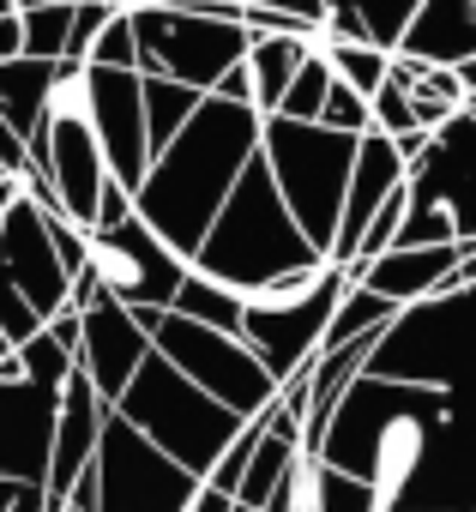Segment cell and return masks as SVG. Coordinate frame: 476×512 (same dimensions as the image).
<instances>
[{
	"instance_id": "obj_27",
	"label": "cell",
	"mask_w": 476,
	"mask_h": 512,
	"mask_svg": "<svg viewBox=\"0 0 476 512\" xmlns=\"http://www.w3.org/2000/svg\"><path fill=\"white\" fill-rule=\"evenodd\" d=\"M314 512H380V494L368 482H356L350 470L314 464Z\"/></svg>"
},
{
	"instance_id": "obj_1",
	"label": "cell",
	"mask_w": 476,
	"mask_h": 512,
	"mask_svg": "<svg viewBox=\"0 0 476 512\" xmlns=\"http://www.w3.org/2000/svg\"><path fill=\"white\" fill-rule=\"evenodd\" d=\"M368 374L446 398V440L404 512H476V290L398 314Z\"/></svg>"
},
{
	"instance_id": "obj_3",
	"label": "cell",
	"mask_w": 476,
	"mask_h": 512,
	"mask_svg": "<svg viewBox=\"0 0 476 512\" xmlns=\"http://www.w3.org/2000/svg\"><path fill=\"white\" fill-rule=\"evenodd\" d=\"M440 440H446V398L440 392L362 374L326 428L320 464L368 482L380 494V512H404L428 458L440 452Z\"/></svg>"
},
{
	"instance_id": "obj_15",
	"label": "cell",
	"mask_w": 476,
	"mask_h": 512,
	"mask_svg": "<svg viewBox=\"0 0 476 512\" xmlns=\"http://www.w3.org/2000/svg\"><path fill=\"white\" fill-rule=\"evenodd\" d=\"M55 428H61V392H43L31 380H0V482L49 488Z\"/></svg>"
},
{
	"instance_id": "obj_5",
	"label": "cell",
	"mask_w": 476,
	"mask_h": 512,
	"mask_svg": "<svg viewBox=\"0 0 476 512\" xmlns=\"http://www.w3.org/2000/svg\"><path fill=\"white\" fill-rule=\"evenodd\" d=\"M115 416L127 422V428H139L163 458H175L187 476H211L217 464H223V452L242 440V416L235 410H223L217 398H205L187 374H175L157 350H151V362L139 368V380L127 386V398L115 404Z\"/></svg>"
},
{
	"instance_id": "obj_33",
	"label": "cell",
	"mask_w": 476,
	"mask_h": 512,
	"mask_svg": "<svg viewBox=\"0 0 476 512\" xmlns=\"http://www.w3.org/2000/svg\"><path fill=\"white\" fill-rule=\"evenodd\" d=\"M115 0H85V7L73 13V43H67V61H79V67H91V49H97V37L115 25Z\"/></svg>"
},
{
	"instance_id": "obj_25",
	"label": "cell",
	"mask_w": 476,
	"mask_h": 512,
	"mask_svg": "<svg viewBox=\"0 0 476 512\" xmlns=\"http://www.w3.org/2000/svg\"><path fill=\"white\" fill-rule=\"evenodd\" d=\"M175 314L193 320V326H211V332L242 338V296H235L229 284H217V278H205V272H187V284L175 296Z\"/></svg>"
},
{
	"instance_id": "obj_37",
	"label": "cell",
	"mask_w": 476,
	"mask_h": 512,
	"mask_svg": "<svg viewBox=\"0 0 476 512\" xmlns=\"http://www.w3.org/2000/svg\"><path fill=\"white\" fill-rule=\"evenodd\" d=\"M19 199H25V193H19V181H0V217H7Z\"/></svg>"
},
{
	"instance_id": "obj_28",
	"label": "cell",
	"mask_w": 476,
	"mask_h": 512,
	"mask_svg": "<svg viewBox=\"0 0 476 512\" xmlns=\"http://www.w3.org/2000/svg\"><path fill=\"white\" fill-rule=\"evenodd\" d=\"M332 67H326V55H314L302 73H296V85H290V97H284V121H302V127H320V115H326V97H332Z\"/></svg>"
},
{
	"instance_id": "obj_21",
	"label": "cell",
	"mask_w": 476,
	"mask_h": 512,
	"mask_svg": "<svg viewBox=\"0 0 476 512\" xmlns=\"http://www.w3.org/2000/svg\"><path fill=\"white\" fill-rule=\"evenodd\" d=\"M308 61H314V37H254L248 73H254V109L266 121L284 115V97H290V85Z\"/></svg>"
},
{
	"instance_id": "obj_23",
	"label": "cell",
	"mask_w": 476,
	"mask_h": 512,
	"mask_svg": "<svg viewBox=\"0 0 476 512\" xmlns=\"http://www.w3.org/2000/svg\"><path fill=\"white\" fill-rule=\"evenodd\" d=\"M145 79V73H139ZM205 109V97L199 91H187V85H175V79H145V121H151V157L157 151H169L187 127H193V115Z\"/></svg>"
},
{
	"instance_id": "obj_12",
	"label": "cell",
	"mask_w": 476,
	"mask_h": 512,
	"mask_svg": "<svg viewBox=\"0 0 476 512\" xmlns=\"http://www.w3.org/2000/svg\"><path fill=\"white\" fill-rule=\"evenodd\" d=\"M97 488H103V512H187L199 494V476L163 458L121 416H109V434L97 452Z\"/></svg>"
},
{
	"instance_id": "obj_18",
	"label": "cell",
	"mask_w": 476,
	"mask_h": 512,
	"mask_svg": "<svg viewBox=\"0 0 476 512\" xmlns=\"http://www.w3.org/2000/svg\"><path fill=\"white\" fill-rule=\"evenodd\" d=\"M145 362H151V332L139 326V314H127L121 302H97V308L85 314V350H79V368L91 374V386L103 392L109 410L127 398V386L139 380Z\"/></svg>"
},
{
	"instance_id": "obj_20",
	"label": "cell",
	"mask_w": 476,
	"mask_h": 512,
	"mask_svg": "<svg viewBox=\"0 0 476 512\" xmlns=\"http://www.w3.org/2000/svg\"><path fill=\"white\" fill-rule=\"evenodd\" d=\"M416 67H470L476 61V0H422V13L398 49Z\"/></svg>"
},
{
	"instance_id": "obj_26",
	"label": "cell",
	"mask_w": 476,
	"mask_h": 512,
	"mask_svg": "<svg viewBox=\"0 0 476 512\" xmlns=\"http://www.w3.org/2000/svg\"><path fill=\"white\" fill-rule=\"evenodd\" d=\"M314 55H326L332 79L350 85V91H362L368 103H374V97L386 91V79H392V55H380V49H344V43H320V37H314Z\"/></svg>"
},
{
	"instance_id": "obj_32",
	"label": "cell",
	"mask_w": 476,
	"mask_h": 512,
	"mask_svg": "<svg viewBox=\"0 0 476 512\" xmlns=\"http://www.w3.org/2000/svg\"><path fill=\"white\" fill-rule=\"evenodd\" d=\"M374 133H386V139H410V133H422V127H416V97H410V85L386 79V91L374 97Z\"/></svg>"
},
{
	"instance_id": "obj_30",
	"label": "cell",
	"mask_w": 476,
	"mask_h": 512,
	"mask_svg": "<svg viewBox=\"0 0 476 512\" xmlns=\"http://www.w3.org/2000/svg\"><path fill=\"white\" fill-rule=\"evenodd\" d=\"M19 362H25V380H31V386H43V392H67V380L79 374V362H73L49 332H43L37 344H25V350H19Z\"/></svg>"
},
{
	"instance_id": "obj_17",
	"label": "cell",
	"mask_w": 476,
	"mask_h": 512,
	"mask_svg": "<svg viewBox=\"0 0 476 512\" xmlns=\"http://www.w3.org/2000/svg\"><path fill=\"white\" fill-rule=\"evenodd\" d=\"M410 187V163L398 151V139L386 133H368L362 139V157H356V181H350V199H344V223H338V247H332V266H356L362 253V235L374 229V217Z\"/></svg>"
},
{
	"instance_id": "obj_16",
	"label": "cell",
	"mask_w": 476,
	"mask_h": 512,
	"mask_svg": "<svg viewBox=\"0 0 476 512\" xmlns=\"http://www.w3.org/2000/svg\"><path fill=\"white\" fill-rule=\"evenodd\" d=\"M109 404L103 392L91 386V374L79 368L61 392V428H55V464H49V512H67L73 488L91 476L97 452H103V434H109Z\"/></svg>"
},
{
	"instance_id": "obj_9",
	"label": "cell",
	"mask_w": 476,
	"mask_h": 512,
	"mask_svg": "<svg viewBox=\"0 0 476 512\" xmlns=\"http://www.w3.org/2000/svg\"><path fill=\"white\" fill-rule=\"evenodd\" d=\"M67 308H73V272L61 260V247H55L49 211L19 199L7 217H0V332L25 350Z\"/></svg>"
},
{
	"instance_id": "obj_14",
	"label": "cell",
	"mask_w": 476,
	"mask_h": 512,
	"mask_svg": "<svg viewBox=\"0 0 476 512\" xmlns=\"http://www.w3.org/2000/svg\"><path fill=\"white\" fill-rule=\"evenodd\" d=\"M91 127L109 157V175L139 199L151 175V121H145V79L139 73H97L91 67Z\"/></svg>"
},
{
	"instance_id": "obj_13",
	"label": "cell",
	"mask_w": 476,
	"mask_h": 512,
	"mask_svg": "<svg viewBox=\"0 0 476 512\" xmlns=\"http://www.w3.org/2000/svg\"><path fill=\"white\" fill-rule=\"evenodd\" d=\"M410 205L458 223V241L476 247V115L464 109L446 133H434L428 157L410 169Z\"/></svg>"
},
{
	"instance_id": "obj_24",
	"label": "cell",
	"mask_w": 476,
	"mask_h": 512,
	"mask_svg": "<svg viewBox=\"0 0 476 512\" xmlns=\"http://www.w3.org/2000/svg\"><path fill=\"white\" fill-rule=\"evenodd\" d=\"M73 13L67 0H19V25H25V61H43V67H61L67 61V43H73Z\"/></svg>"
},
{
	"instance_id": "obj_6",
	"label": "cell",
	"mask_w": 476,
	"mask_h": 512,
	"mask_svg": "<svg viewBox=\"0 0 476 512\" xmlns=\"http://www.w3.org/2000/svg\"><path fill=\"white\" fill-rule=\"evenodd\" d=\"M284 205L296 211L302 235L314 241V253L332 266V247H338V223H344V199L356 181V157L362 139H344L332 127H302V121H266V145H260Z\"/></svg>"
},
{
	"instance_id": "obj_35",
	"label": "cell",
	"mask_w": 476,
	"mask_h": 512,
	"mask_svg": "<svg viewBox=\"0 0 476 512\" xmlns=\"http://www.w3.org/2000/svg\"><path fill=\"white\" fill-rule=\"evenodd\" d=\"M7 61H25V25H19V0L0 13V67Z\"/></svg>"
},
{
	"instance_id": "obj_39",
	"label": "cell",
	"mask_w": 476,
	"mask_h": 512,
	"mask_svg": "<svg viewBox=\"0 0 476 512\" xmlns=\"http://www.w3.org/2000/svg\"><path fill=\"white\" fill-rule=\"evenodd\" d=\"M470 109H476V97H470Z\"/></svg>"
},
{
	"instance_id": "obj_36",
	"label": "cell",
	"mask_w": 476,
	"mask_h": 512,
	"mask_svg": "<svg viewBox=\"0 0 476 512\" xmlns=\"http://www.w3.org/2000/svg\"><path fill=\"white\" fill-rule=\"evenodd\" d=\"M187 512H235V500H229V494H217V488H205V482H199V494H193V506H187Z\"/></svg>"
},
{
	"instance_id": "obj_38",
	"label": "cell",
	"mask_w": 476,
	"mask_h": 512,
	"mask_svg": "<svg viewBox=\"0 0 476 512\" xmlns=\"http://www.w3.org/2000/svg\"><path fill=\"white\" fill-rule=\"evenodd\" d=\"M0 181H13V175H7V169H0Z\"/></svg>"
},
{
	"instance_id": "obj_4",
	"label": "cell",
	"mask_w": 476,
	"mask_h": 512,
	"mask_svg": "<svg viewBox=\"0 0 476 512\" xmlns=\"http://www.w3.org/2000/svg\"><path fill=\"white\" fill-rule=\"evenodd\" d=\"M314 266H326V260L314 253V241L302 235L296 211L284 205V193H278L266 157H254L248 175H242V187L229 193L217 229L205 235L193 272L229 284L235 296H254V290L284 284V278H302V272H314Z\"/></svg>"
},
{
	"instance_id": "obj_11",
	"label": "cell",
	"mask_w": 476,
	"mask_h": 512,
	"mask_svg": "<svg viewBox=\"0 0 476 512\" xmlns=\"http://www.w3.org/2000/svg\"><path fill=\"white\" fill-rule=\"evenodd\" d=\"M103 290V302H121L127 314H175V296L187 284V260L133 211L115 229L91 235V266H85Z\"/></svg>"
},
{
	"instance_id": "obj_10",
	"label": "cell",
	"mask_w": 476,
	"mask_h": 512,
	"mask_svg": "<svg viewBox=\"0 0 476 512\" xmlns=\"http://www.w3.org/2000/svg\"><path fill=\"white\" fill-rule=\"evenodd\" d=\"M139 326L151 332V350L187 374L205 398H217L223 410H235L242 422H260L272 404H278V380L266 374V362L229 332H211V326H193L181 314H139Z\"/></svg>"
},
{
	"instance_id": "obj_22",
	"label": "cell",
	"mask_w": 476,
	"mask_h": 512,
	"mask_svg": "<svg viewBox=\"0 0 476 512\" xmlns=\"http://www.w3.org/2000/svg\"><path fill=\"white\" fill-rule=\"evenodd\" d=\"M49 85H55V67H43V61H7V67H0V115L13 121V133H19L25 145H31V133L43 127Z\"/></svg>"
},
{
	"instance_id": "obj_8",
	"label": "cell",
	"mask_w": 476,
	"mask_h": 512,
	"mask_svg": "<svg viewBox=\"0 0 476 512\" xmlns=\"http://www.w3.org/2000/svg\"><path fill=\"white\" fill-rule=\"evenodd\" d=\"M350 284L356 278L344 266H314L302 278H284V284H266L254 296H242V344L266 362V374L278 386L296 380L308 362H320L326 332H332Z\"/></svg>"
},
{
	"instance_id": "obj_7",
	"label": "cell",
	"mask_w": 476,
	"mask_h": 512,
	"mask_svg": "<svg viewBox=\"0 0 476 512\" xmlns=\"http://www.w3.org/2000/svg\"><path fill=\"white\" fill-rule=\"evenodd\" d=\"M127 13L139 31V73L175 79L199 97H211L254 55V31L242 25V7H157V0H139Z\"/></svg>"
},
{
	"instance_id": "obj_34",
	"label": "cell",
	"mask_w": 476,
	"mask_h": 512,
	"mask_svg": "<svg viewBox=\"0 0 476 512\" xmlns=\"http://www.w3.org/2000/svg\"><path fill=\"white\" fill-rule=\"evenodd\" d=\"M0 512H49V488H25V482H0Z\"/></svg>"
},
{
	"instance_id": "obj_2",
	"label": "cell",
	"mask_w": 476,
	"mask_h": 512,
	"mask_svg": "<svg viewBox=\"0 0 476 512\" xmlns=\"http://www.w3.org/2000/svg\"><path fill=\"white\" fill-rule=\"evenodd\" d=\"M266 145V115L248 103H223L205 97V109L193 115V127L151 157V175L139 187V217L193 266L205 235L217 229L229 193L242 187L248 163Z\"/></svg>"
},
{
	"instance_id": "obj_29",
	"label": "cell",
	"mask_w": 476,
	"mask_h": 512,
	"mask_svg": "<svg viewBox=\"0 0 476 512\" xmlns=\"http://www.w3.org/2000/svg\"><path fill=\"white\" fill-rule=\"evenodd\" d=\"M260 440H266V416L242 428V440H235V446L223 452V464L205 476V488H217V494H229V500L242 494V482H248V470H254V458H260Z\"/></svg>"
},
{
	"instance_id": "obj_19",
	"label": "cell",
	"mask_w": 476,
	"mask_h": 512,
	"mask_svg": "<svg viewBox=\"0 0 476 512\" xmlns=\"http://www.w3.org/2000/svg\"><path fill=\"white\" fill-rule=\"evenodd\" d=\"M458 266H464V247H392L386 260L356 272V284L374 290L380 302H392L398 314H410L422 302H440Z\"/></svg>"
},
{
	"instance_id": "obj_31",
	"label": "cell",
	"mask_w": 476,
	"mask_h": 512,
	"mask_svg": "<svg viewBox=\"0 0 476 512\" xmlns=\"http://www.w3.org/2000/svg\"><path fill=\"white\" fill-rule=\"evenodd\" d=\"M91 67H97V73H139V31H133V13H127V7H121L115 25L97 37Z\"/></svg>"
}]
</instances>
